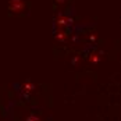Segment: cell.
I'll list each match as a JSON object with an SVG mask.
<instances>
[{
    "mask_svg": "<svg viewBox=\"0 0 121 121\" xmlns=\"http://www.w3.org/2000/svg\"><path fill=\"white\" fill-rule=\"evenodd\" d=\"M10 10L13 13H21L24 10V1L22 0H10V4H9Z\"/></svg>",
    "mask_w": 121,
    "mask_h": 121,
    "instance_id": "obj_1",
    "label": "cell"
},
{
    "mask_svg": "<svg viewBox=\"0 0 121 121\" xmlns=\"http://www.w3.org/2000/svg\"><path fill=\"white\" fill-rule=\"evenodd\" d=\"M71 22H73V20L68 18V17H65V15H60L57 18V24L59 25H70Z\"/></svg>",
    "mask_w": 121,
    "mask_h": 121,
    "instance_id": "obj_2",
    "label": "cell"
},
{
    "mask_svg": "<svg viewBox=\"0 0 121 121\" xmlns=\"http://www.w3.org/2000/svg\"><path fill=\"white\" fill-rule=\"evenodd\" d=\"M56 39H57V40H60V42H64V40L67 39V34H65V32H63V31H60V32H57Z\"/></svg>",
    "mask_w": 121,
    "mask_h": 121,
    "instance_id": "obj_3",
    "label": "cell"
},
{
    "mask_svg": "<svg viewBox=\"0 0 121 121\" xmlns=\"http://www.w3.org/2000/svg\"><path fill=\"white\" fill-rule=\"evenodd\" d=\"M99 59H100V57H99V54L93 53V54H91V57H89V61H91V63H97V61H99Z\"/></svg>",
    "mask_w": 121,
    "mask_h": 121,
    "instance_id": "obj_4",
    "label": "cell"
},
{
    "mask_svg": "<svg viewBox=\"0 0 121 121\" xmlns=\"http://www.w3.org/2000/svg\"><path fill=\"white\" fill-rule=\"evenodd\" d=\"M22 89H24V92H31L32 89H34V85L32 84H25L22 86Z\"/></svg>",
    "mask_w": 121,
    "mask_h": 121,
    "instance_id": "obj_5",
    "label": "cell"
},
{
    "mask_svg": "<svg viewBox=\"0 0 121 121\" xmlns=\"http://www.w3.org/2000/svg\"><path fill=\"white\" fill-rule=\"evenodd\" d=\"M26 121H40V120L36 116H29V117L26 118Z\"/></svg>",
    "mask_w": 121,
    "mask_h": 121,
    "instance_id": "obj_6",
    "label": "cell"
},
{
    "mask_svg": "<svg viewBox=\"0 0 121 121\" xmlns=\"http://www.w3.org/2000/svg\"><path fill=\"white\" fill-rule=\"evenodd\" d=\"M73 64L74 65H78V64H79V57H75V59L73 60Z\"/></svg>",
    "mask_w": 121,
    "mask_h": 121,
    "instance_id": "obj_7",
    "label": "cell"
},
{
    "mask_svg": "<svg viewBox=\"0 0 121 121\" xmlns=\"http://www.w3.org/2000/svg\"><path fill=\"white\" fill-rule=\"evenodd\" d=\"M65 0H56V3H64Z\"/></svg>",
    "mask_w": 121,
    "mask_h": 121,
    "instance_id": "obj_8",
    "label": "cell"
}]
</instances>
